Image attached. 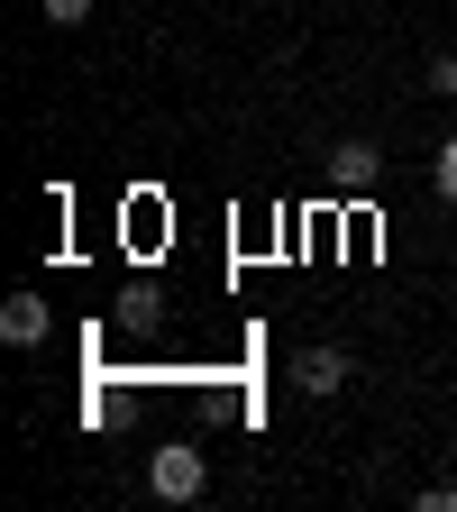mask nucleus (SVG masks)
Listing matches in <instances>:
<instances>
[{
	"mask_svg": "<svg viewBox=\"0 0 457 512\" xmlns=\"http://www.w3.org/2000/svg\"><path fill=\"white\" fill-rule=\"evenodd\" d=\"M202 485H211L202 439H165L156 458H147V494H156V503H202Z\"/></svg>",
	"mask_w": 457,
	"mask_h": 512,
	"instance_id": "nucleus-1",
	"label": "nucleus"
},
{
	"mask_svg": "<svg viewBox=\"0 0 457 512\" xmlns=\"http://www.w3.org/2000/svg\"><path fill=\"white\" fill-rule=\"evenodd\" d=\"M430 92H448V101H457V55H430Z\"/></svg>",
	"mask_w": 457,
	"mask_h": 512,
	"instance_id": "nucleus-8",
	"label": "nucleus"
},
{
	"mask_svg": "<svg viewBox=\"0 0 457 512\" xmlns=\"http://www.w3.org/2000/svg\"><path fill=\"white\" fill-rule=\"evenodd\" d=\"M46 330H55V311L37 293H10V302H0V339H10V348H37Z\"/></svg>",
	"mask_w": 457,
	"mask_h": 512,
	"instance_id": "nucleus-4",
	"label": "nucleus"
},
{
	"mask_svg": "<svg viewBox=\"0 0 457 512\" xmlns=\"http://www.w3.org/2000/svg\"><path fill=\"white\" fill-rule=\"evenodd\" d=\"M448 458H457V439H448Z\"/></svg>",
	"mask_w": 457,
	"mask_h": 512,
	"instance_id": "nucleus-9",
	"label": "nucleus"
},
{
	"mask_svg": "<svg viewBox=\"0 0 457 512\" xmlns=\"http://www.w3.org/2000/svg\"><path fill=\"white\" fill-rule=\"evenodd\" d=\"M330 183L348 192V202H366V192L384 183V147H366V138H348V147H330Z\"/></svg>",
	"mask_w": 457,
	"mask_h": 512,
	"instance_id": "nucleus-3",
	"label": "nucleus"
},
{
	"mask_svg": "<svg viewBox=\"0 0 457 512\" xmlns=\"http://www.w3.org/2000/svg\"><path fill=\"white\" fill-rule=\"evenodd\" d=\"M348 375H357V366H348V348H302V357H293V384H302L311 403L348 394Z\"/></svg>",
	"mask_w": 457,
	"mask_h": 512,
	"instance_id": "nucleus-2",
	"label": "nucleus"
},
{
	"mask_svg": "<svg viewBox=\"0 0 457 512\" xmlns=\"http://www.w3.org/2000/svg\"><path fill=\"white\" fill-rule=\"evenodd\" d=\"M156 320H165V302H156L147 284H138V293H128V302H119V330H138V339H147V330H156Z\"/></svg>",
	"mask_w": 457,
	"mask_h": 512,
	"instance_id": "nucleus-5",
	"label": "nucleus"
},
{
	"mask_svg": "<svg viewBox=\"0 0 457 512\" xmlns=\"http://www.w3.org/2000/svg\"><path fill=\"white\" fill-rule=\"evenodd\" d=\"M430 183H439V202H457V138L430 147Z\"/></svg>",
	"mask_w": 457,
	"mask_h": 512,
	"instance_id": "nucleus-6",
	"label": "nucleus"
},
{
	"mask_svg": "<svg viewBox=\"0 0 457 512\" xmlns=\"http://www.w3.org/2000/svg\"><path fill=\"white\" fill-rule=\"evenodd\" d=\"M37 10H46L55 28H83V19H92V0H37Z\"/></svg>",
	"mask_w": 457,
	"mask_h": 512,
	"instance_id": "nucleus-7",
	"label": "nucleus"
}]
</instances>
